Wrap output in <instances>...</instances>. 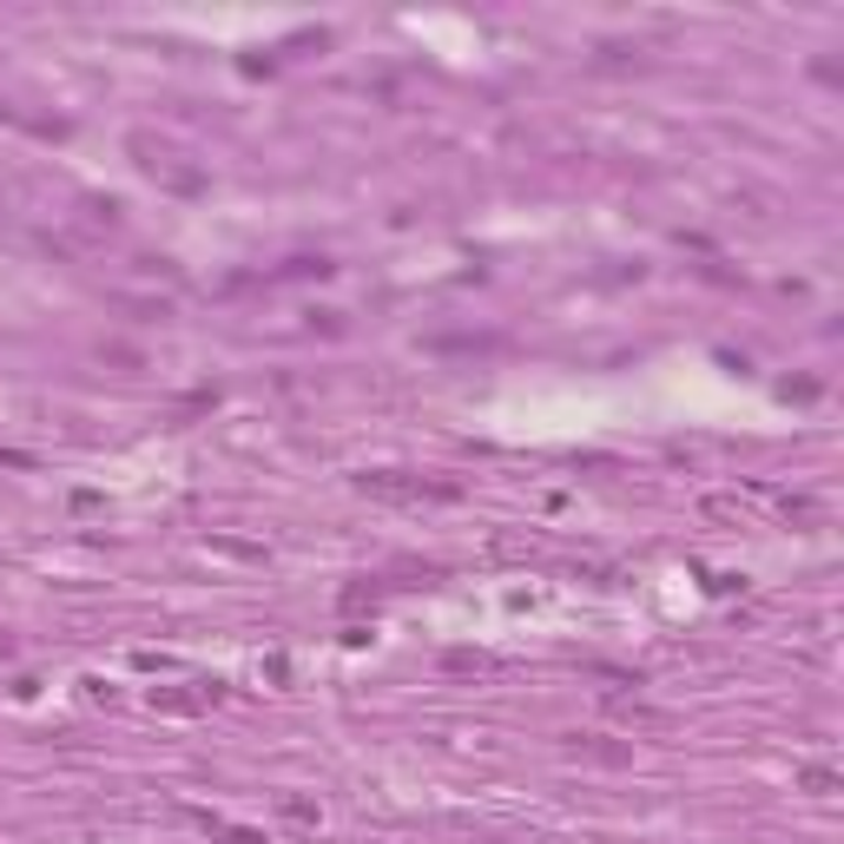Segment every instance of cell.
<instances>
[{"mask_svg":"<svg viewBox=\"0 0 844 844\" xmlns=\"http://www.w3.org/2000/svg\"><path fill=\"white\" fill-rule=\"evenodd\" d=\"M132 152H139V165H145L152 178H172L178 191H198V165H178V158H185L178 145H158V139H132Z\"/></svg>","mask_w":844,"mask_h":844,"instance_id":"obj_1","label":"cell"},{"mask_svg":"<svg viewBox=\"0 0 844 844\" xmlns=\"http://www.w3.org/2000/svg\"><path fill=\"white\" fill-rule=\"evenodd\" d=\"M502 660L495 654H469V647H456V654H442V673H495Z\"/></svg>","mask_w":844,"mask_h":844,"instance_id":"obj_5","label":"cell"},{"mask_svg":"<svg viewBox=\"0 0 844 844\" xmlns=\"http://www.w3.org/2000/svg\"><path fill=\"white\" fill-rule=\"evenodd\" d=\"M799 786H805L812 799H832V792H838V772H832V766H805V772H799Z\"/></svg>","mask_w":844,"mask_h":844,"instance_id":"obj_6","label":"cell"},{"mask_svg":"<svg viewBox=\"0 0 844 844\" xmlns=\"http://www.w3.org/2000/svg\"><path fill=\"white\" fill-rule=\"evenodd\" d=\"M277 819H284V825H297V832H317V819H324V812H317V799H304V792H277Z\"/></svg>","mask_w":844,"mask_h":844,"instance_id":"obj_4","label":"cell"},{"mask_svg":"<svg viewBox=\"0 0 844 844\" xmlns=\"http://www.w3.org/2000/svg\"><path fill=\"white\" fill-rule=\"evenodd\" d=\"M218 700V687H198V693H185V687H152V706L158 713H205Z\"/></svg>","mask_w":844,"mask_h":844,"instance_id":"obj_3","label":"cell"},{"mask_svg":"<svg viewBox=\"0 0 844 844\" xmlns=\"http://www.w3.org/2000/svg\"><path fill=\"white\" fill-rule=\"evenodd\" d=\"M574 759H594V766H627L634 759V746H621V739H607V733H568L561 739Z\"/></svg>","mask_w":844,"mask_h":844,"instance_id":"obj_2","label":"cell"}]
</instances>
